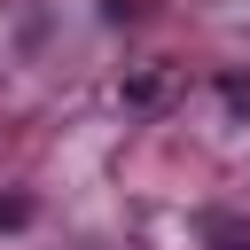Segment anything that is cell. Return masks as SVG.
I'll list each match as a JSON object with an SVG mask.
<instances>
[{"label": "cell", "mask_w": 250, "mask_h": 250, "mask_svg": "<svg viewBox=\"0 0 250 250\" xmlns=\"http://www.w3.org/2000/svg\"><path fill=\"white\" fill-rule=\"evenodd\" d=\"M0 227H23V203H0Z\"/></svg>", "instance_id": "obj_1"}, {"label": "cell", "mask_w": 250, "mask_h": 250, "mask_svg": "<svg viewBox=\"0 0 250 250\" xmlns=\"http://www.w3.org/2000/svg\"><path fill=\"white\" fill-rule=\"evenodd\" d=\"M219 250H250V242H219Z\"/></svg>", "instance_id": "obj_2"}]
</instances>
